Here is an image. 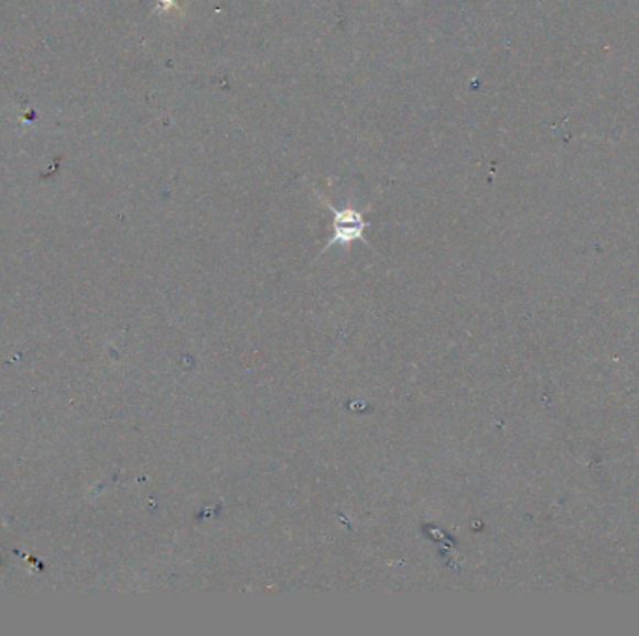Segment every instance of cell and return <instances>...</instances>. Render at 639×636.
I'll use <instances>...</instances> for the list:
<instances>
[{"label":"cell","mask_w":639,"mask_h":636,"mask_svg":"<svg viewBox=\"0 0 639 636\" xmlns=\"http://www.w3.org/2000/svg\"><path fill=\"white\" fill-rule=\"evenodd\" d=\"M365 222L361 217L348 209L346 213H337V232L333 241H351V239L361 238V230H364Z\"/></svg>","instance_id":"6da1fadb"}]
</instances>
